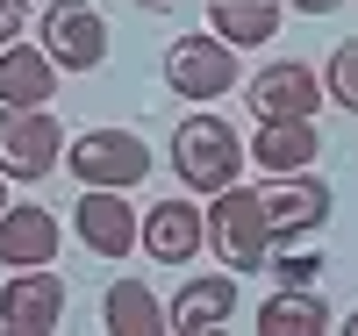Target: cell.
Listing matches in <instances>:
<instances>
[{
    "label": "cell",
    "mask_w": 358,
    "mask_h": 336,
    "mask_svg": "<svg viewBox=\"0 0 358 336\" xmlns=\"http://www.w3.org/2000/svg\"><path fill=\"white\" fill-rule=\"evenodd\" d=\"M265 200V222H273V243H294V236H315L330 222V187L315 172H273V187H258Z\"/></svg>",
    "instance_id": "obj_8"
},
{
    "label": "cell",
    "mask_w": 358,
    "mask_h": 336,
    "mask_svg": "<svg viewBox=\"0 0 358 336\" xmlns=\"http://www.w3.org/2000/svg\"><path fill=\"white\" fill-rule=\"evenodd\" d=\"M251 158H258V172H265V179H273V172H308V165L322 158V129H315V115H280V122H258Z\"/></svg>",
    "instance_id": "obj_12"
},
{
    "label": "cell",
    "mask_w": 358,
    "mask_h": 336,
    "mask_svg": "<svg viewBox=\"0 0 358 336\" xmlns=\"http://www.w3.org/2000/svg\"><path fill=\"white\" fill-rule=\"evenodd\" d=\"M65 165L79 187H143L151 179V143L136 129H79L65 143Z\"/></svg>",
    "instance_id": "obj_5"
},
{
    "label": "cell",
    "mask_w": 358,
    "mask_h": 336,
    "mask_svg": "<svg viewBox=\"0 0 358 336\" xmlns=\"http://www.w3.org/2000/svg\"><path fill=\"white\" fill-rule=\"evenodd\" d=\"M101 322H108V336H165L172 329V308H158V293L143 279H115Z\"/></svg>",
    "instance_id": "obj_17"
},
{
    "label": "cell",
    "mask_w": 358,
    "mask_h": 336,
    "mask_svg": "<svg viewBox=\"0 0 358 336\" xmlns=\"http://www.w3.org/2000/svg\"><path fill=\"white\" fill-rule=\"evenodd\" d=\"M165 86H172L179 101H194V108H208V101L236 94V86H244L236 43H222L215 29H208V36H179V43L165 50Z\"/></svg>",
    "instance_id": "obj_4"
},
{
    "label": "cell",
    "mask_w": 358,
    "mask_h": 336,
    "mask_svg": "<svg viewBox=\"0 0 358 336\" xmlns=\"http://www.w3.org/2000/svg\"><path fill=\"white\" fill-rule=\"evenodd\" d=\"M22 29H29V8H22V0H0V50H8Z\"/></svg>",
    "instance_id": "obj_20"
},
{
    "label": "cell",
    "mask_w": 358,
    "mask_h": 336,
    "mask_svg": "<svg viewBox=\"0 0 358 336\" xmlns=\"http://www.w3.org/2000/svg\"><path fill=\"white\" fill-rule=\"evenodd\" d=\"M236 322V272H208V279H187L172 300V336H215Z\"/></svg>",
    "instance_id": "obj_13"
},
{
    "label": "cell",
    "mask_w": 358,
    "mask_h": 336,
    "mask_svg": "<svg viewBox=\"0 0 358 336\" xmlns=\"http://www.w3.org/2000/svg\"><path fill=\"white\" fill-rule=\"evenodd\" d=\"M208 243L229 272H258L273 265V222H265V200L258 187H222L208 193Z\"/></svg>",
    "instance_id": "obj_2"
},
{
    "label": "cell",
    "mask_w": 358,
    "mask_h": 336,
    "mask_svg": "<svg viewBox=\"0 0 358 336\" xmlns=\"http://www.w3.org/2000/svg\"><path fill=\"white\" fill-rule=\"evenodd\" d=\"M57 79H65V72L50 65L43 43H22L15 36L8 50H0V108H50Z\"/></svg>",
    "instance_id": "obj_14"
},
{
    "label": "cell",
    "mask_w": 358,
    "mask_h": 336,
    "mask_svg": "<svg viewBox=\"0 0 358 336\" xmlns=\"http://www.w3.org/2000/svg\"><path fill=\"white\" fill-rule=\"evenodd\" d=\"M172 172H179V187H194V193H222V187H236V172H244V136H236L222 115L194 108L172 129Z\"/></svg>",
    "instance_id": "obj_1"
},
{
    "label": "cell",
    "mask_w": 358,
    "mask_h": 336,
    "mask_svg": "<svg viewBox=\"0 0 358 336\" xmlns=\"http://www.w3.org/2000/svg\"><path fill=\"white\" fill-rule=\"evenodd\" d=\"M201 243H208L201 200H158L151 215H143V229H136V251H151L158 265H187Z\"/></svg>",
    "instance_id": "obj_11"
},
{
    "label": "cell",
    "mask_w": 358,
    "mask_h": 336,
    "mask_svg": "<svg viewBox=\"0 0 358 336\" xmlns=\"http://www.w3.org/2000/svg\"><path fill=\"white\" fill-rule=\"evenodd\" d=\"M8 187H15V179H8V172H0V207H8Z\"/></svg>",
    "instance_id": "obj_22"
},
{
    "label": "cell",
    "mask_w": 358,
    "mask_h": 336,
    "mask_svg": "<svg viewBox=\"0 0 358 336\" xmlns=\"http://www.w3.org/2000/svg\"><path fill=\"white\" fill-rule=\"evenodd\" d=\"M322 329H330V308L308 286H287L258 308V336H322Z\"/></svg>",
    "instance_id": "obj_18"
},
{
    "label": "cell",
    "mask_w": 358,
    "mask_h": 336,
    "mask_svg": "<svg viewBox=\"0 0 358 336\" xmlns=\"http://www.w3.org/2000/svg\"><path fill=\"white\" fill-rule=\"evenodd\" d=\"M287 22V0H208V29L236 50H258L273 43V29Z\"/></svg>",
    "instance_id": "obj_16"
},
{
    "label": "cell",
    "mask_w": 358,
    "mask_h": 336,
    "mask_svg": "<svg viewBox=\"0 0 358 336\" xmlns=\"http://www.w3.org/2000/svg\"><path fill=\"white\" fill-rule=\"evenodd\" d=\"M72 229L94 258H129L136 251V207L122 187H79V207H72Z\"/></svg>",
    "instance_id": "obj_9"
},
{
    "label": "cell",
    "mask_w": 358,
    "mask_h": 336,
    "mask_svg": "<svg viewBox=\"0 0 358 336\" xmlns=\"http://www.w3.org/2000/svg\"><path fill=\"white\" fill-rule=\"evenodd\" d=\"M57 322H65V279L50 265L8 272V286H0V329L8 336H50Z\"/></svg>",
    "instance_id": "obj_7"
},
{
    "label": "cell",
    "mask_w": 358,
    "mask_h": 336,
    "mask_svg": "<svg viewBox=\"0 0 358 336\" xmlns=\"http://www.w3.org/2000/svg\"><path fill=\"white\" fill-rule=\"evenodd\" d=\"M65 165V122L50 108H0V172L15 187H36Z\"/></svg>",
    "instance_id": "obj_3"
},
{
    "label": "cell",
    "mask_w": 358,
    "mask_h": 336,
    "mask_svg": "<svg viewBox=\"0 0 358 336\" xmlns=\"http://www.w3.org/2000/svg\"><path fill=\"white\" fill-rule=\"evenodd\" d=\"M57 258V215L50 207H36V200H8L0 207V265L8 272H22V265H50Z\"/></svg>",
    "instance_id": "obj_15"
},
{
    "label": "cell",
    "mask_w": 358,
    "mask_h": 336,
    "mask_svg": "<svg viewBox=\"0 0 358 336\" xmlns=\"http://www.w3.org/2000/svg\"><path fill=\"white\" fill-rule=\"evenodd\" d=\"M244 101L258 122H280V115H315L322 108V72L301 65V57H280V65H265L258 79H244Z\"/></svg>",
    "instance_id": "obj_10"
},
{
    "label": "cell",
    "mask_w": 358,
    "mask_h": 336,
    "mask_svg": "<svg viewBox=\"0 0 358 336\" xmlns=\"http://www.w3.org/2000/svg\"><path fill=\"white\" fill-rule=\"evenodd\" d=\"M136 8H172V0H136Z\"/></svg>",
    "instance_id": "obj_23"
},
{
    "label": "cell",
    "mask_w": 358,
    "mask_h": 336,
    "mask_svg": "<svg viewBox=\"0 0 358 336\" xmlns=\"http://www.w3.org/2000/svg\"><path fill=\"white\" fill-rule=\"evenodd\" d=\"M344 336H358V315H351V322H344Z\"/></svg>",
    "instance_id": "obj_24"
},
{
    "label": "cell",
    "mask_w": 358,
    "mask_h": 336,
    "mask_svg": "<svg viewBox=\"0 0 358 336\" xmlns=\"http://www.w3.org/2000/svg\"><path fill=\"white\" fill-rule=\"evenodd\" d=\"M43 50L57 72H94L108 57V22L94 0H50L43 8Z\"/></svg>",
    "instance_id": "obj_6"
},
{
    "label": "cell",
    "mask_w": 358,
    "mask_h": 336,
    "mask_svg": "<svg viewBox=\"0 0 358 336\" xmlns=\"http://www.w3.org/2000/svg\"><path fill=\"white\" fill-rule=\"evenodd\" d=\"M294 15H330V8H344V0H287Z\"/></svg>",
    "instance_id": "obj_21"
},
{
    "label": "cell",
    "mask_w": 358,
    "mask_h": 336,
    "mask_svg": "<svg viewBox=\"0 0 358 336\" xmlns=\"http://www.w3.org/2000/svg\"><path fill=\"white\" fill-rule=\"evenodd\" d=\"M322 94H330L344 115H358V36L330 50V72H322Z\"/></svg>",
    "instance_id": "obj_19"
}]
</instances>
